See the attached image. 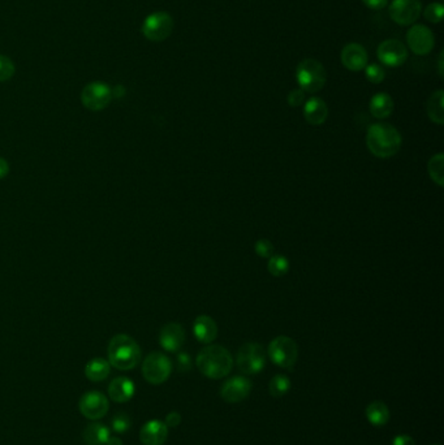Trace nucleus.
Wrapping results in <instances>:
<instances>
[{
    "label": "nucleus",
    "instance_id": "23",
    "mask_svg": "<svg viewBox=\"0 0 444 445\" xmlns=\"http://www.w3.org/2000/svg\"><path fill=\"white\" fill-rule=\"evenodd\" d=\"M390 417L391 414L388 406L382 401H374L366 407V418L375 427L386 426L390 420Z\"/></svg>",
    "mask_w": 444,
    "mask_h": 445
},
{
    "label": "nucleus",
    "instance_id": "31",
    "mask_svg": "<svg viewBox=\"0 0 444 445\" xmlns=\"http://www.w3.org/2000/svg\"><path fill=\"white\" fill-rule=\"evenodd\" d=\"M111 426L112 430L118 433H124V432L130 431L132 427V420L128 414L125 413H118L112 420H111Z\"/></svg>",
    "mask_w": 444,
    "mask_h": 445
},
{
    "label": "nucleus",
    "instance_id": "36",
    "mask_svg": "<svg viewBox=\"0 0 444 445\" xmlns=\"http://www.w3.org/2000/svg\"><path fill=\"white\" fill-rule=\"evenodd\" d=\"M362 3L367 8L378 11V10H383L388 4V0H362Z\"/></svg>",
    "mask_w": 444,
    "mask_h": 445
},
{
    "label": "nucleus",
    "instance_id": "38",
    "mask_svg": "<svg viewBox=\"0 0 444 445\" xmlns=\"http://www.w3.org/2000/svg\"><path fill=\"white\" fill-rule=\"evenodd\" d=\"M10 173V164L4 157H0V180L7 177Z\"/></svg>",
    "mask_w": 444,
    "mask_h": 445
},
{
    "label": "nucleus",
    "instance_id": "25",
    "mask_svg": "<svg viewBox=\"0 0 444 445\" xmlns=\"http://www.w3.org/2000/svg\"><path fill=\"white\" fill-rule=\"evenodd\" d=\"M444 94L443 90H436L432 92L428 99V115L432 123L442 125L444 123Z\"/></svg>",
    "mask_w": 444,
    "mask_h": 445
},
{
    "label": "nucleus",
    "instance_id": "6",
    "mask_svg": "<svg viewBox=\"0 0 444 445\" xmlns=\"http://www.w3.org/2000/svg\"><path fill=\"white\" fill-rule=\"evenodd\" d=\"M269 357L276 366L292 368L299 358L296 341L288 336H278L269 345Z\"/></svg>",
    "mask_w": 444,
    "mask_h": 445
},
{
    "label": "nucleus",
    "instance_id": "11",
    "mask_svg": "<svg viewBox=\"0 0 444 445\" xmlns=\"http://www.w3.org/2000/svg\"><path fill=\"white\" fill-rule=\"evenodd\" d=\"M406 43L412 53L418 56H425L432 51L435 46V37L429 27L413 25L406 33Z\"/></svg>",
    "mask_w": 444,
    "mask_h": 445
},
{
    "label": "nucleus",
    "instance_id": "39",
    "mask_svg": "<svg viewBox=\"0 0 444 445\" xmlns=\"http://www.w3.org/2000/svg\"><path fill=\"white\" fill-rule=\"evenodd\" d=\"M179 364H180V367L184 370H188L189 366H190V359H189V355L188 354L182 353L179 355Z\"/></svg>",
    "mask_w": 444,
    "mask_h": 445
},
{
    "label": "nucleus",
    "instance_id": "9",
    "mask_svg": "<svg viewBox=\"0 0 444 445\" xmlns=\"http://www.w3.org/2000/svg\"><path fill=\"white\" fill-rule=\"evenodd\" d=\"M111 101L112 90L102 81H94L88 84L81 92V103L89 111H102L110 105Z\"/></svg>",
    "mask_w": 444,
    "mask_h": 445
},
{
    "label": "nucleus",
    "instance_id": "27",
    "mask_svg": "<svg viewBox=\"0 0 444 445\" xmlns=\"http://www.w3.org/2000/svg\"><path fill=\"white\" fill-rule=\"evenodd\" d=\"M291 390V379L286 375H275L269 384V391L273 397H283Z\"/></svg>",
    "mask_w": 444,
    "mask_h": 445
},
{
    "label": "nucleus",
    "instance_id": "26",
    "mask_svg": "<svg viewBox=\"0 0 444 445\" xmlns=\"http://www.w3.org/2000/svg\"><path fill=\"white\" fill-rule=\"evenodd\" d=\"M428 170L431 180L439 186L444 185V157L443 154H436L431 157L428 164Z\"/></svg>",
    "mask_w": 444,
    "mask_h": 445
},
{
    "label": "nucleus",
    "instance_id": "21",
    "mask_svg": "<svg viewBox=\"0 0 444 445\" xmlns=\"http://www.w3.org/2000/svg\"><path fill=\"white\" fill-rule=\"evenodd\" d=\"M369 110L375 118H388L393 111V99L387 92L375 94L369 103Z\"/></svg>",
    "mask_w": 444,
    "mask_h": 445
},
{
    "label": "nucleus",
    "instance_id": "30",
    "mask_svg": "<svg viewBox=\"0 0 444 445\" xmlns=\"http://www.w3.org/2000/svg\"><path fill=\"white\" fill-rule=\"evenodd\" d=\"M14 72L16 66L14 62L5 55H0V82H5L12 79Z\"/></svg>",
    "mask_w": 444,
    "mask_h": 445
},
{
    "label": "nucleus",
    "instance_id": "2",
    "mask_svg": "<svg viewBox=\"0 0 444 445\" xmlns=\"http://www.w3.org/2000/svg\"><path fill=\"white\" fill-rule=\"evenodd\" d=\"M196 364L201 374L206 378L222 379L231 372L234 357L224 346L209 345L198 353Z\"/></svg>",
    "mask_w": 444,
    "mask_h": 445
},
{
    "label": "nucleus",
    "instance_id": "29",
    "mask_svg": "<svg viewBox=\"0 0 444 445\" xmlns=\"http://www.w3.org/2000/svg\"><path fill=\"white\" fill-rule=\"evenodd\" d=\"M444 7L442 3H431L423 10V17L432 24L442 23Z\"/></svg>",
    "mask_w": 444,
    "mask_h": 445
},
{
    "label": "nucleus",
    "instance_id": "15",
    "mask_svg": "<svg viewBox=\"0 0 444 445\" xmlns=\"http://www.w3.org/2000/svg\"><path fill=\"white\" fill-rule=\"evenodd\" d=\"M184 342H185V331L183 326L179 323L175 322L167 323L159 332V344L167 352L175 353L180 351Z\"/></svg>",
    "mask_w": 444,
    "mask_h": 445
},
{
    "label": "nucleus",
    "instance_id": "4",
    "mask_svg": "<svg viewBox=\"0 0 444 445\" xmlns=\"http://www.w3.org/2000/svg\"><path fill=\"white\" fill-rule=\"evenodd\" d=\"M296 79L302 92L314 94L323 89L327 81L326 69L315 59H305L297 66Z\"/></svg>",
    "mask_w": 444,
    "mask_h": 445
},
{
    "label": "nucleus",
    "instance_id": "8",
    "mask_svg": "<svg viewBox=\"0 0 444 445\" xmlns=\"http://www.w3.org/2000/svg\"><path fill=\"white\" fill-rule=\"evenodd\" d=\"M172 364L166 354L153 352L145 358L143 364V375L150 384L159 385L170 378Z\"/></svg>",
    "mask_w": 444,
    "mask_h": 445
},
{
    "label": "nucleus",
    "instance_id": "7",
    "mask_svg": "<svg viewBox=\"0 0 444 445\" xmlns=\"http://www.w3.org/2000/svg\"><path fill=\"white\" fill-rule=\"evenodd\" d=\"M173 18L164 11H158L149 14L144 20L141 31L146 40L151 42H163L167 40L173 30Z\"/></svg>",
    "mask_w": 444,
    "mask_h": 445
},
{
    "label": "nucleus",
    "instance_id": "13",
    "mask_svg": "<svg viewBox=\"0 0 444 445\" xmlns=\"http://www.w3.org/2000/svg\"><path fill=\"white\" fill-rule=\"evenodd\" d=\"M79 411L85 418L97 420V419L103 418L110 405L108 400L105 394L98 391H92V392L85 393L81 400H79Z\"/></svg>",
    "mask_w": 444,
    "mask_h": 445
},
{
    "label": "nucleus",
    "instance_id": "33",
    "mask_svg": "<svg viewBox=\"0 0 444 445\" xmlns=\"http://www.w3.org/2000/svg\"><path fill=\"white\" fill-rule=\"evenodd\" d=\"M254 251L258 257L261 258H271L274 255V245L271 244V241L266 240V238H262V240H258L254 245Z\"/></svg>",
    "mask_w": 444,
    "mask_h": 445
},
{
    "label": "nucleus",
    "instance_id": "41",
    "mask_svg": "<svg viewBox=\"0 0 444 445\" xmlns=\"http://www.w3.org/2000/svg\"><path fill=\"white\" fill-rule=\"evenodd\" d=\"M438 71H439L441 77H443V51L439 53V58H438Z\"/></svg>",
    "mask_w": 444,
    "mask_h": 445
},
{
    "label": "nucleus",
    "instance_id": "10",
    "mask_svg": "<svg viewBox=\"0 0 444 445\" xmlns=\"http://www.w3.org/2000/svg\"><path fill=\"white\" fill-rule=\"evenodd\" d=\"M388 14L393 23L402 27L415 24L422 14L421 0H392Z\"/></svg>",
    "mask_w": 444,
    "mask_h": 445
},
{
    "label": "nucleus",
    "instance_id": "12",
    "mask_svg": "<svg viewBox=\"0 0 444 445\" xmlns=\"http://www.w3.org/2000/svg\"><path fill=\"white\" fill-rule=\"evenodd\" d=\"M377 55L382 64L396 68V66H403L406 62L408 49L400 40H386L379 44Z\"/></svg>",
    "mask_w": 444,
    "mask_h": 445
},
{
    "label": "nucleus",
    "instance_id": "34",
    "mask_svg": "<svg viewBox=\"0 0 444 445\" xmlns=\"http://www.w3.org/2000/svg\"><path fill=\"white\" fill-rule=\"evenodd\" d=\"M288 105L292 107H299V105L305 103V92L301 89H295L288 94Z\"/></svg>",
    "mask_w": 444,
    "mask_h": 445
},
{
    "label": "nucleus",
    "instance_id": "42",
    "mask_svg": "<svg viewBox=\"0 0 444 445\" xmlns=\"http://www.w3.org/2000/svg\"><path fill=\"white\" fill-rule=\"evenodd\" d=\"M432 445H441V444H432Z\"/></svg>",
    "mask_w": 444,
    "mask_h": 445
},
{
    "label": "nucleus",
    "instance_id": "19",
    "mask_svg": "<svg viewBox=\"0 0 444 445\" xmlns=\"http://www.w3.org/2000/svg\"><path fill=\"white\" fill-rule=\"evenodd\" d=\"M193 332L197 340L202 344H210L218 336L217 322L209 315L197 316L193 323Z\"/></svg>",
    "mask_w": 444,
    "mask_h": 445
},
{
    "label": "nucleus",
    "instance_id": "22",
    "mask_svg": "<svg viewBox=\"0 0 444 445\" xmlns=\"http://www.w3.org/2000/svg\"><path fill=\"white\" fill-rule=\"evenodd\" d=\"M111 436L110 429L103 423H90L82 432V437L86 445H105Z\"/></svg>",
    "mask_w": 444,
    "mask_h": 445
},
{
    "label": "nucleus",
    "instance_id": "14",
    "mask_svg": "<svg viewBox=\"0 0 444 445\" xmlns=\"http://www.w3.org/2000/svg\"><path fill=\"white\" fill-rule=\"evenodd\" d=\"M251 391V381L245 377H234L222 385L221 396L225 403L237 404L244 401Z\"/></svg>",
    "mask_w": 444,
    "mask_h": 445
},
{
    "label": "nucleus",
    "instance_id": "32",
    "mask_svg": "<svg viewBox=\"0 0 444 445\" xmlns=\"http://www.w3.org/2000/svg\"><path fill=\"white\" fill-rule=\"evenodd\" d=\"M366 79L373 84H380L386 79V72L379 64H370L365 66Z\"/></svg>",
    "mask_w": 444,
    "mask_h": 445
},
{
    "label": "nucleus",
    "instance_id": "1",
    "mask_svg": "<svg viewBox=\"0 0 444 445\" xmlns=\"http://www.w3.org/2000/svg\"><path fill=\"white\" fill-rule=\"evenodd\" d=\"M403 138L399 131L387 123H377L369 127L366 144L374 157L387 159L399 153Z\"/></svg>",
    "mask_w": 444,
    "mask_h": 445
},
{
    "label": "nucleus",
    "instance_id": "24",
    "mask_svg": "<svg viewBox=\"0 0 444 445\" xmlns=\"http://www.w3.org/2000/svg\"><path fill=\"white\" fill-rule=\"evenodd\" d=\"M111 372V365L103 358H94L85 366V377L92 381H103Z\"/></svg>",
    "mask_w": 444,
    "mask_h": 445
},
{
    "label": "nucleus",
    "instance_id": "16",
    "mask_svg": "<svg viewBox=\"0 0 444 445\" xmlns=\"http://www.w3.org/2000/svg\"><path fill=\"white\" fill-rule=\"evenodd\" d=\"M341 63L352 72H360L367 66L369 55L365 47L360 43H348L340 55Z\"/></svg>",
    "mask_w": 444,
    "mask_h": 445
},
{
    "label": "nucleus",
    "instance_id": "18",
    "mask_svg": "<svg viewBox=\"0 0 444 445\" xmlns=\"http://www.w3.org/2000/svg\"><path fill=\"white\" fill-rule=\"evenodd\" d=\"M134 392H136L134 383L125 377H119L116 379L112 380L111 384L108 385L110 398L118 404L128 403L134 396Z\"/></svg>",
    "mask_w": 444,
    "mask_h": 445
},
{
    "label": "nucleus",
    "instance_id": "40",
    "mask_svg": "<svg viewBox=\"0 0 444 445\" xmlns=\"http://www.w3.org/2000/svg\"><path fill=\"white\" fill-rule=\"evenodd\" d=\"M105 445H124L123 444V440L118 437V436H110L107 443Z\"/></svg>",
    "mask_w": 444,
    "mask_h": 445
},
{
    "label": "nucleus",
    "instance_id": "5",
    "mask_svg": "<svg viewBox=\"0 0 444 445\" xmlns=\"http://www.w3.org/2000/svg\"><path fill=\"white\" fill-rule=\"evenodd\" d=\"M236 364L243 374L256 375L261 372L264 367L266 351L261 344L247 342L238 349Z\"/></svg>",
    "mask_w": 444,
    "mask_h": 445
},
{
    "label": "nucleus",
    "instance_id": "28",
    "mask_svg": "<svg viewBox=\"0 0 444 445\" xmlns=\"http://www.w3.org/2000/svg\"><path fill=\"white\" fill-rule=\"evenodd\" d=\"M267 270L273 276H284L289 271V261L283 255L274 254L269 261Z\"/></svg>",
    "mask_w": 444,
    "mask_h": 445
},
{
    "label": "nucleus",
    "instance_id": "35",
    "mask_svg": "<svg viewBox=\"0 0 444 445\" xmlns=\"http://www.w3.org/2000/svg\"><path fill=\"white\" fill-rule=\"evenodd\" d=\"M166 426L167 427H177L182 423V416L177 411H171L166 417Z\"/></svg>",
    "mask_w": 444,
    "mask_h": 445
},
{
    "label": "nucleus",
    "instance_id": "37",
    "mask_svg": "<svg viewBox=\"0 0 444 445\" xmlns=\"http://www.w3.org/2000/svg\"><path fill=\"white\" fill-rule=\"evenodd\" d=\"M392 445H416L413 437H410L409 435H397L393 442H392Z\"/></svg>",
    "mask_w": 444,
    "mask_h": 445
},
{
    "label": "nucleus",
    "instance_id": "20",
    "mask_svg": "<svg viewBox=\"0 0 444 445\" xmlns=\"http://www.w3.org/2000/svg\"><path fill=\"white\" fill-rule=\"evenodd\" d=\"M304 116L310 125H322L328 116V107L321 98L313 97L305 102Z\"/></svg>",
    "mask_w": 444,
    "mask_h": 445
},
{
    "label": "nucleus",
    "instance_id": "17",
    "mask_svg": "<svg viewBox=\"0 0 444 445\" xmlns=\"http://www.w3.org/2000/svg\"><path fill=\"white\" fill-rule=\"evenodd\" d=\"M169 437V427L162 420H149L140 431V440L144 445H163Z\"/></svg>",
    "mask_w": 444,
    "mask_h": 445
},
{
    "label": "nucleus",
    "instance_id": "3",
    "mask_svg": "<svg viewBox=\"0 0 444 445\" xmlns=\"http://www.w3.org/2000/svg\"><path fill=\"white\" fill-rule=\"evenodd\" d=\"M108 362L120 371H128L141 361V348L130 335L120 333L114 336L108 344Z\"/></svg>",
    "mask_w": 444,
    "mask_h": 445
}]
</instances>
